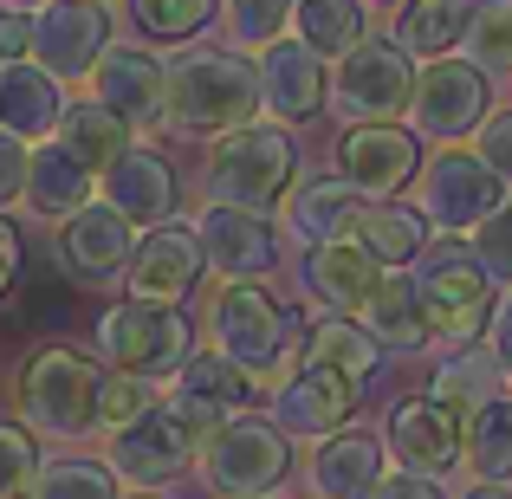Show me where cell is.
I'll return each instance as SVG.
<instances>
[{
  "label": "cell",
  "instance_id": "32",
  "mask_svg": "<svg viewBox=\"0 0 512 499\" xmlns=\"http://www.w3.org/2000/svg\"><path fill=\"white\" fill-rule=\"evenodd\" d=\"M59 143H65V150H72L91 175H104V169L117 163V156L130 150V124H124V117H111L104 104H91V98H85V104H65V117H59Z\"/></svg>",
  "mask_w": 512,
  "mask_h": 499
},
{
  "label": "cell",
  "instance_id": "38",
  "mask_svg": "<svg viewBox=\"0 0 512 499\" xmlns=\"http://www.w3.org/2000/svg\"><path fill=\"white\" fill-rule=\"evenodd\" d=\"M467 65H480V72H512V0H480L474 20H467Z\"/></svg>",
  "mask_w": 512,
  "mask_h": 499
},
{
  "label": "cell",
  "instance_id": "49",
  "mask_svg": "<svg viewBox=\"0 0 512 499\" xmlns=\"http://www.w3.org/2000/svg\"><path fill=\"white\" fill-rule=\"evenodd\" d=\"M20 273H26V247H20V234H13V221H0V299H13Z\"/></svg>",
  "mask_w": 512,
  "mask_h": 499
},
{
  "label": "cell",
  "instance_id": "37",
  "mask_svg": "<svg viewBox=\"0 0 512 499\" xmlns=\"http://www.w3.org/2000/svg\"><path fill=\"white\" fill-rule=\"evenodd\" d=\"M292 7L299 0H221V20L234 33V52H266L273 39H286Z\"/></svg>",
  "mask_w": 512,
  "mask_h": 499
},
{
  "label": "cell",
  "instance_id": "29",
  "mask_svg": "<svg viewBox=\"0 0 512 499\" xmlns=\"http://www.w3.org/2000/svg\"><path fill=\"white\" fill-rule=\"evenodd\" d=\"M357 325L370 331L376 350H422L428 337H435V331H428V312H422V299H415V279H409V273H383V279H376V292L363 299Z\"/></svg>",
  "mask_w": 512,
  "mask_h": 499
},
{
  "label": "cell",
  "instance_id": "52",
  "mask_svg": "<svg viewBox=\"0 0 512 499\" xmlns=\"http://www.w3.org/2000/svg\"><path fill=\"white\" fill-rule=\"evenodd\" d=\"M98 7H104V0H98Z\"/></svg>",
  "mask_w": 512,
  "mask_h": 499
},
{
  "label": "cell",
  "instance_id": "7",
  "mask_svg": "<svg viewBox=\"0 0 512 499\" xmlns=\"http://www.w3.org/2000/svg\"><path fill=\"white\" fill-rule=\"evenodd\" d=\"M91 337H98V357L111 363V370H124V376H169V370H182L188 357H195V325H188L175 305H137V299H124V305H111V312L91 325Z\"/></svg>",
  "mask_w": 512,
  "mask_h": 499
},
{
  "label": "cell",
  "instance_id": "44",
  "mask_svg": "<svg viewBox=\"0 0 512 499\" xmlns=\"http://www.w3.org/2000/svg\"><path fill=\"white\" fill-rule=\"evenodd\" d=\"M26 169H33V143H20V137L0 130V214L26 201Z\"/></svg>",
  "mask_w": 512,
  "mask_h": 499
},
{
  "label": "cell",
  "instance_id": "35",
  "mask_svg": "<svg viewBox=\"0 0 512 499\" xmlns=\"http://www.w3.org/2000/svg\"><path fill=\"white\" fill-rule=\"evenodd\" d=\"M376 357H383V350L370 344V331H363L357 318H338V312H325L312 325V337H305V363H325V370L350 376V383H363V376L376 370Z\"/></svg>",
  "mask_w": 512,
  "mask_h": 499
},
{
  "label": "cell",
  "instance_id": "42",
  "mask_svg": "<svg viewBox=\"0 0 512 499\" xmlns=\"http://www.w3.org/2000/svg\"><path fill=\"white\" fill-rule=\"evenodd\" d=\"M474 260L487 266V279L512 286V201H506L500 214H487V221L474 227Z\"/></svg>",
  "mask_w": 512,
  "mask_h": 499
},
{
  "label": "cell",
  "instance_id": "3",
  "mask_svg": "<svg viewBox=\"0 0 512 499\" xmlns=\"http://www.w3.org/2000/svg\"><path fill=\"white\" fill-rule=\"evenodd\" d=\"M201 182H208V201H221V208L266 214L299 182V143L279 124H240V130H227V137L208 143Z\"/></svg>",
  "mask_w": 512,
  "mask_h": 499
},
{
  "label": "cell",
  "instance_id": "14",
  "mask_svg": "<svg viewBox=\"0 0 512 499\" xmlns=\"http://www.w3.org/2000/svg\"><path fill=\"white\" fill-rule=\"evenodd\" d=\"M338 175L363 201H396L422 175V143L402 124H350L338 137Z\"/></svg>",
  "mask_w": 512,
  "mask_h": 499
},
{
  "label": "cell",
  "instance_id": "46",
  "mask_svg": "<svg viewBox=\"0 0 512 499\" xmlns=\"http://www.w3.org/2000/svg\"><path fill=\"white\" fill-rule=\"evenodd\" d=\"M26 46H33V13H20L13 0H0V65L26 59Z\"/></svg>",
  "mask_w": 512,
  "mask_h": 499
},
{
  "label": "cell",
  "instance_id": "27",
  "mask_svg": "<svg viewBox=\"0 0 512 499\" xmlns=\"http://www.w3.org/2000/svg\"><path fill=\"white\" fill-rule=\"evenodd\" d=\"M91 188H98V175L78 163L59 137H46L33 150V169H26V208H33V214H46V221H72L85 201H98Z\"/></svg>",
  "mask_w": 512,
  "mask_h": 499
},
{
  "label": "cell",
  "instance_id": "50",
  "mask_svg": "<svg viewBox=\"0 0 512 499\" xmlns=\"http://www.w3.org/2000/svg\"><path fill=\"white\" fill-rule=\"evenodd\" d=\"M461 499H512V493H506V487H487V480H480V487H467Z\"/></svg>",
  "mask_w": 512,
  "mask_h": 499
},
{
  "label": "cell",
  "instance_id": "16",
  "mask_svg": "<svg viewBox=\"0 0 512 499\" xmlns=\"http://www.w3.org/2000/svg\"><path fill=\"white\" fill-rule=\"evenodd\" d=\"M195 240H201V266L221 286H260L273 273V227H266V214L208 201L195 214Z\"/></svg>",
  "mask_w": 512,
  "mask_h": 499
},
{
  "label": "cell",
  "instance_id": "6",
  "mask_svg": "<svg viewBox=\"0 0 512 499\" xmlns=\"http://www.w3.org/2000/svg\"><path fill=\"white\" fill-rule=\"evenodd\" d=\"M195 467L221 499H273L292 467V441L273 428V415H234L221 435L195 448Z\"/></svg>",
  "mask_w": 512,
  "mask_h": 499
},
{
  "label": "cell",
  "instance_id": "48",
  "mask_svg": "<svg viewBox=\"0 0 512 499\" xmlns=\"http://www.w3.org/2000/svg\"><path fill=\"white\" fill-rule=\"evenodd\" d=\"M376 499H448V493H441V480H428V474H409V467H396V474H383V487H376Z\"/></svg>",
  "mask_w": 512,
  "mask_h": 499
},
{
  "label": "cell",
  "instance_id": "23",
  "mask_svg": "<svg viewBox=\"0 0 512 499\" xmlns=\"http://www.w3.org/2000/svg\"><path fill=\"white\" fill-rule=\"evenodd\" d=\"M383 441L363 435V428H338V435H325L312 448V467H305V480H312L318 499H376L383 487Z\"/></svg>",
  "mask_w": 512,
  "mask_h": 499
},
{
  "label": "cell",
  "instance_id": "30",
  "mask_svg": "<svg viewBox=\"0 0 512 499\" xmlns=\"http://www.w3.org/2000/svg\"><path fill=\"white\" fill-rule=\"evenodd\" d=\"M292 26H299V46H312L325 65H338L344 52H357L370 39V0H299Z\"/></svg>",
  "mask_w": 512,
  "mask_h": 499
},
{
  "label": "cell",
  "instance_id": "20",
  "mask_svg": "<svg viewBox=\"0 0 512 499\" xmlns=\"http://www.w3.org/2000/svg\"><path fill=\"white\" fill-rule=\"evenodd\" d=\"M253 65H260V111L279 117V130L318 117V104L331 98L325 59H318L312 46H299V39H273Z\"/></svg>",
  "mask_w": 512,
  "mask_h": 499
},
{
  "label": "cell",
  "instance_id": "45",
  "mask_svg": "<svg viewBox=\"0 0 512 499\" xmlns=\"http://www.w3.org/2000/svg\"><path fill=\"white\" fill-rule=\"evenodd\" d=\"M480 337H487L480 350H487V357L500 363V376H512V292L487 312V331H480Z\"/></svg>",
  "mask_w": 512,
  "mask_h": 499
},
{
  "label": "cell",
  "instance_id": "19",
  "mask_svg": "<svg viewBox=\"0 0 512 499\" xmlns=\"http://www.w3.org/2000/svg\"><path fill=\"white\" fill-rule=\"evenodd\" d=\"M130 253H137V227H130L111 201H85V208L59 227V260H65V273L85 279V286L124 279Z\"/></svg>",
  "mask_w": 512,
  "mask_h": 499
},
{
  "label": "cell",
  "instance_id": "36",
  "mask_svg": "<svg viewBox=\"0 0 512 499\" xmlns=\"http://www.w3.org/2000/svg\"><path fill=\"white\" fill-rule=\"evenodd\" d=\"M143 39H163V46H188L201 39V26L221 13V0H130Z\"/></svg>",
  "mask_w": 512,
  "mask_h": 499
},
{
  "label": "cell",
  "instance_id": "22",
  "mask_svg": "<svg viewBox=\"0 0 512 499\" xmlns=\"http://www.w3.org/2000/svg\"><path fill=\"white\" fill-rule=\"evenodd\" d=\"M98 182H104L98 201H111V208L124 214L130 227H143V234L163 227V221H175V169L156 150H143V143H130Z\"/></svg>",
  "mask_w": 512,
  "mask_h": 499
},
{
  "label": "cell",
  "instance_id": "28",
  "mask_svg": "<svg viewBox=\"0 0 512 499\" xmlns=\"http://www.w3.org/2000/svg\"><path fill=\"white\" fill-rule=\"evenodd\" d=\"M350 240H357L383 273H402V266H415L422 247H428V214L409 208V201H363Z\"/></svg>",
  "mask_w": 512,
  "mask_h": 499
},
{
  "label": "cell",
  "instance_id": "12",
  "mask_svg": "<svg viewBox=\"0 0 512 499\" xmlns=\"http://www.w3.org/2000/svg\"><path fill=\"white\" fill-rule=\"evenodd\" d=\"M409 117L422 137L435 143H461L474 137L480 124H487V72L467 59H428L422 72H415V98H409Z\"/></svg>",
  "mask_w": 512,
  "mask_h": 499
},
{
  "label": "cell",
  "instance_id": "10",
  "mask_svg": "<svg viewBox=\"0 0 512 499\" xmlns=\"http://www.w3.org/2000/svg\"><path fill=\"white\" fill-rule=\"evenodd\" d=\"M415 182H422V201H415V208H422L428 227H441V234H474L487 214L506 208V182L480 163L474 150H454V143L441 156H428Z\"/></svg>",
  "mask_w": 512,
  "mask_h": 499
},
{
  "label": "cell",
  "instance_id": "31",
  "mask_svg": "<svg viewBox=\"0 0 512 499\" xmlns=\"http://www.w3.org/2000/svg\"><path fill=\"white\" fill-rule=\"evenodd\" d=\"M467 20H474V0H402L396 46L409 59H448L467 39Z\"/></svg>",
  "mask_w": 512,
  "mask_h": 499
},
{
  "label": "cell",
  "instance_id": "51",
  "mask_svg": "<svg viewBox=\"0 0 512 499\" xmlns=\"http://www.w3.org/2000/svg\"><path fill=\"white\" fill-rule=\"evenodd\" d=\"M13 7H20V0H13Z\"/></svg>",
  "mask_w": 512,
  "mask_h": 499
},
{
  "label": "cell",
  "instance_id": "21",
  "mask_svg": "<svg viewBox=\"0 0 512 499\" xmlns=\"http://www.w3.org/2000/svg\"><path fill=\"white\" fill-rule=\"evenodd\" d=\"M461 415H448L441 402H428V396H409V402H396L389 409V422H383V441H389V454H396L409 474H454L461 467Z\"/></svg>",
  "mask_w": 512,
  "mask_h": 499
},
{
  "label": "cell",
  "instance_id": "17",
  "mask_svg": "<svg viewBox=\"0 0 512 499\" xmlns=\"http://www.w3.org/2000/svg\"><path fill=\"white\" fill-rule=\"evenodd\" d=\"M188 461H195V435L169 415V402H156L150 415H137L130 428H117L111 454H104V467H111L117 480H130V487H163V480H175Z\"/></svg>",
  "mask_w": 512,
  "mask_h": 499
},
{
  "label": "cell",
  "instance_id": "1",
  "mask_svg": "<svg viewBox=\"0 0 512 499\" xmlns=\"http://www.w3.org/2000/svg\"><path fill=\"white\" fill-rule=\"evenodd\" d=\"M163 117L182 137H227L260 117V65L234 46H188L169 59Z\"/></svg>",
  "mask_w": 512,
  "mask_h": 499
},
{
  "label": "cell",
  "instance_id": "40",
  "mask_svg": "<svg viewBox=\"0 0 512 499\" xmlns=\"http://www.w3.org/2000/svg\"><path fill=\"white\" fill-rule=\"evenodd\" d=\"M163 402V389L150 376H124V370H104V389H98V435H117L130 428L137 415H150Z\"/></svg>",
  "mask_w": 512,
  "mask_h": 499
},
{
  "label": "cell",
  "instance_id": "9",
  "mask_svg": "<svg viewBox=\"0 0 512 499\" xmlns=\"http://www.w3.org/2000/svg\"><path fill=\"white\" fill-rule=\"evenodd\" d=\"M163 402H169V415L195 435V448H201L208 435H221L234 415H247L253 402H260V383H253L240 363H227L221 350H195V357L169 376Z\"/></svg>",
  "mask_w": 512,
  "mask_h": 499
},
{
  "label": "cell",
  "instance_id": "33",
  "mask_svg": "<svg viewBox=\"0 0 512 499\" xmlns=\"http://www.w3.org/2000/svg\"><path fill=\"white\" fill-rule=\"evenodd\" d=\"M500 396V363L487 357V350H474V344H461L448 363L435 370V389H428V402H441L448 415H474V409H487V402Z\"/></svg>",
  "mask_w": 512,
  "mask_h": 499
},
{
  "label": "cell",
  "instance_id": "2",
  "mask_svg": "<svg viewBox=\"0 0 512 499\" xmlns=\"http://www.w3.org/2000/svg\"><path fill=\"white\" fill-rule=\"evenodd\" d=\"M98 389L104 370L72 344H39L20 363V383H13V409H20L26 435L46 441H85L98 435Z\"/></svg>",
  "mask_w": 512,
  "mask_h": 499
},
{
  "label": "cell",
  "instance_id": "8",
  "mask_svg": "<svg viewBox=\"0 0 512 499\" xmlns=\"http://www.w3.org/2000/svg\"><path fill=\"white\" fill-rule=\"evenodd\" d=\"M415 98V59L396 39H363L357 52H344L331 72V104L350 124H396Z\"/></svg>",
  "mask_w": 512,
  "mask_h": 499
},
{
  "label": "cell",
  "instance_id": "13",
  "mask_svg": "<svg viewBox=\"0 0 512 499\" xmlns=\"http://www.w3.org/2000/svg\"><path fill=\"white\" fill-rule=\"evenodd\" d=\"M357 402H363V383L325 370V363H299L273 383V428L286 441H325L357 415Z\"/></svg>",
  "mask_w": 512,
  "mask_h": 499
},
{
  "label": "cell",
  "instance_id": "47",
  "mask_svg": "<svg viewBox=\"0 0 512 499\" xmlns=\"http://www.w3.org/2000/svg\"><path fill=\"white\" fill-rule=\"evenodd\" d=\"M13 305H20L26 318H46L52 305H65V299H59V286H52L46 273H20V286H13Z\"/></svg>",
  "mask_w": 512,
  "mask_h": 499
},
{
  "label": "cell",
  "instance_id": "41",
  "mask_svg": "<svg viewBox=\"0 0 512 499\" xmlns=\"http://www.w3.org/2000/svg\"><path fill=\"white\" fill-rule=\"evenodd\" d=\"M39 480V448L20 422H0V499H26Z\"/></svg>",
  "mask_w": 512,
  "mask_h": 499
},
{
  "label": "cell",
  "instance_id": "43",
  "mask_svg": "<svg viewBox=\"0 0 512 499\" xmlns=\"http://www.w3.org/2000/svg\"><path fill=\"white\" fill-rule=\"evenodd\" d=\"M474 156L500 175V182H512V111H487V124L474 130Z\"/></svg>",
  "mask_w": 512,
  "mask_h": 499
},
{
  "label": "cell",
  "instance_id": "24",
  "mask_svg": "<svg viewBox=\"0 0 512 499\" xmlns=\"http://www.w3.org/2000/svg\"><path fill=\"white\" fill-rule=\"evenodd\" d=\"M65 104L72 98H65V85L52 72H39V65H26V59L0 65V130H7V137H20V143L59 137Z\"/></svg>",
  "mask_w": 512,
  "mask_h": 499
},
{
  "label": "cell",
  "instance_id": "34",
  "mask_svg": "<svg viewBox=\"0 0 512 499\" xmlns=\"http://www.w3.org/2000/svg\"><path fill=\"white\" fill-rule=\"evenodd\" d=\"M461 461L474 467L487 487L512 480V396H493L487 409L467 415V428H461Z\"/></svg>",
  "mask_w": 512,
  "mask_h": 499
},
{
  "label": "cell",
  "instance_id": "25",
  "mask_svg": "<svg viewBox=\"0 0 512 499\" xmlns=\"http://www.w3.org/2000/svg\"><path fill=\"white\" fill-rule=\"evenodd\" d=\"M305 292H312L325 312H338V318H357L363 312V299L376 292V279H383V266L370 260V253L357 247V240H325V247H312L305 253Z\"/></svg>",
  "mask_w": 512,
  "mask_h": 499
},
{
  "label": "cell",
  "instance_id": "39",
  "mask_svg": "<svg viewBox=\"0 0 512 499\" xmlns=\"http://www.w3.org/2000/svg\"><path fill=\"white\" fill-rule=\"evenodd\" d=\"M117 487H124V480L104 461H52V467H39V480H33L26 499H117Z\"/></svg>",
  "mask_w": 512,
  "mask_h": 499
},
{
  "label": "cell",
  "instance_id": "15",
  "mask_svg": "<svg viewBox=\"0 0 512 499\" xmlns=\"http://www.w3.org/2000/svg\"><path fill=\"white\" fill-rule=\"evenodd\" d=\"M163 85H169V59H156L137 39H111L104 59L91 65V104L124 117L130 130L163 124Z\"/></svg>",
  "mask_w": 512,
  "mask_h": 499
},
{
  "label": "cell",
  "instance_id": "5",
  "mask_svg": "<svg viewBox=\"0 0 512 499\" xmlns=\"http://www.w3.org/2000/svg\"><path fill=\"white\" fill-rule=\"evenodd\" d=\"M415 299L428 312V331L448 337V344H474L487 331V312H493V279L487 266L474 260L467 240H428L422 260H415Z\"/></svg>",
  "mask_w": 512,
  "mask_h": 499
},
{
  "label": "cell",
  "instance_id": "18",
  "mask_svg": "<svg viewBox=\"0 0 512 499\" xmlns=\"http://www.w3.org/2000/svg\"><path fill=\"white\" fill-rule=\"evenodd\" d=\"M208 273L201 266V240L195 227H150V234H137V253H130L124 266V286L137 305H182L188 292H195V279Z\"/></svg>",
  "mask_w": 512,
  "mask_h": 499
},
{
  "label": "cell",
  "instance_id": "4",
  "mask_svg": "<svg viewBox=\"0 0 512 499\" xmlns=\"http://www.w3.org/2000/svg\"><path fill=\"white\" fill-rule=\"evenodd\" d=\"M208 337H214L208 350H221L227 363H240L260 389L279 383L286 370H299V363H292V312L266 286H214Z\"/></svg>",
  "mask_w": 512,
  "mask_h": 499
},
{
  "label": "cell",
  "instance_id": "11",
  "mask_svg": "<svg viewBox=\"0 0 512 499\" xmlns=\"http://www.w3.org/2000/svg\"><path fill=\"white\" fill-rule=\"evenodd\" d=\"M111 46V13L98 0H39L33 7V65L52 72L59 85L72 78H91V65Z\"/></svg>",
  "mask_w": 512,
  "mask_h": 499
},
{
  "label": "cell",
  "instance_id": "26",
  "mask_svg": "<svg viewBox=\"0 0 512 499\" xmlns=\"http://www.w3.org/2000/svg\"><path fill=\"white\" fill-rule=\"evenodd\" d=\"M357 214H363V195L344 182V175H312V182H292V195H286V227L305 240V247L350 240Z\"/></svg>",
  "mask_w": 512,
  "mask_h": 499
}]
</instances>
